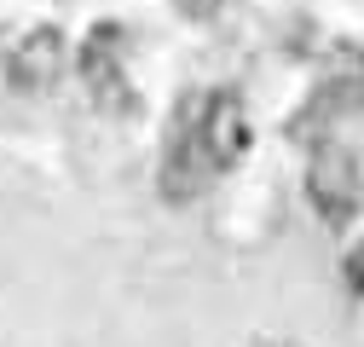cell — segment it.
<instances>
[{"label": "cell", "instance_id": "cell-1", "mask_svg": "<svg viewBox=\"0 0 364 347\" xmlns=\"http://www.w3.org/2000/svg\"><path fill=\"white\" fill-rule=\"evenodd\" d=\"M179 134L197 145V156H203L208 174H225V168H237L243 151H249V110H243V99L232 93V87H214L208 99L186 105Z\"/></svg>", "mask_w": 364, "mask_h": 347}, {"label": "cell", "instance_id": "cell-2", "mask_svg": "<svg viewBox=\"0 0 364 347\" xmlns=\"http://www.w3.org/2000/svg\"><path fill=\"white\" fill-rule=\"evenodd\" d=\"M306 197L312 208L324 214L330 226H347L358 214V197H364V180H358V162L347 145H318L312 162H306Z\"/></svg>", "mask_w": 364, "mask_h": 347}, {"label": "cell", "instance_id": "cell-3", "mask_svg": "<svg viewBox=\"0 0 364 347\" xmlns=\"http://www.w3.org/2000/svg\"><path fill=\"white\" fill-rule=\"evenodd\" d=\"M58 75H64V29L35 23L12 47V58H6V81L18 87V93H47Z\"/></svg>", "mask_w": 364, "mask_h": 347}, {"label": "cell", "instance_id": "cell-4", "mask_svg": "<svg viewBox=\"0 0 364 347\" xmlns=\"http://www.w3.org/2000/svg\"><path fill=\"white\" fill-rule=\"evenodd\" d=\"M312 110L324 122H341L353 110H364V53L336 41V53L324 58V75H318V93H312Z\"/></svg>", "mask_w": 364, "mask_h": 347}, {"label": "cell", "instance_id": "cell-5", "mask_svg": "<svg viewBox=\"0 0 364 347\" xmlns=\"http://www.w3.org/2000/svg\"><path fill=\"white\" fill-rule=\"evenodd\" d=\"M81 81H87V93L99 105H110V110L127 105V93H122V35L110 23H99L81 41Z\"/></svg>", "mask_w": 364, "mask_h": 347}, {"label": "cell", "instance_id": "cell-6", "mask_svg": "<svg viewBox=\"0 0 364 347\" xmlns=\"http://www.w3.org/2000/svg\"><path fill=\"white\" fill-rule=\"evenodd\" d=\"M347 284H353V289L364 295V243H358V249L347 255Z\"/></svg>", "mask_w": 364, "mask_h": 347}]
</instances>
